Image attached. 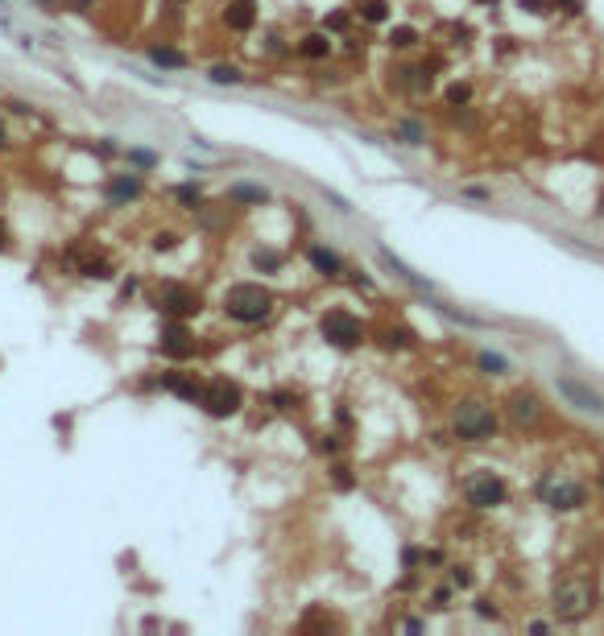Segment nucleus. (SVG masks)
I'll return each mask as SVG.
<instances>
[{
	"instance_id": "nucleus-1",
	"label": "nucleus",
	"mask_w": 604,
	"mask_h": 636,
	"mask_svg": "<svg viewBox=\"0 0 604 636\" xmlns=\"http://www.w3.org/2000/svg\"><path fill=\"white\" fill-rule=\"evenodd\" d=\"M497 409L489 405V401H481V397H468V401H459L456 413H451V430H456L459 443H493L497 438Z\"/></svg>"
},
{
	"instance_id": "nucleus-2",
	"label": "nucleus",
	"mask_w": 604,
	"mask_h": 636,
	"mask_svg": "<svg viewBox=\"0 0 604 636\" xmlns=\"http://www.w3.org/2000/svg\"><path fill=\"white\" fill-rule=\"evenodd\" d=\"M224 314H228L232 323H266L269 314H274V294L266 286H253V281L232 286L224 294Z\"/></svg>"
},
{
	"instance_id": "nucleus-3",
	"label": "nucleus",
	"mask_w": 604,
	"mask_h": 636,
	"mask_svg": "<svg viewBox=\"0 0 604 636\" xmlns=\"http://www.w3.org/2000/svg\"><path fill=\"white\" fill-rule=\"evenodd\" d=\"M592 603H596V591L584 575H563L555 583V591H551V608H555V616L568 620V624L584 620V616L592 612Z\"/></svg>"
},
{
	"instance_id": "nucleus-4",
	"label": "nucleus",
	"mask_w": 604,
	"mask_h": 636,
	"mask_svg": "<svg viewBox=\"0 0 604 636\" xmlns=\"http://www.w3.org/2000/svg\"><path fill=\"white\" fill-rule=\"evenodd\" d=\"M538 500H543L551 513H580L588 492H584L580 480H571L563 471H546L543 480H538Z\"/></svg>"
},
{
	"instance_id": "nucleus-5",
	"label": "nucleus",
	"mask_w": 604,
	"mask_h": 636,
	"mask_svg": "<svg viewBox=\"0 0 604 636\" xmlns=\"http://www.w3.org/2000/svg\"><path fill=\"white\" fill-rule=\"evenodd\" d=\"M464 500L472 508H501L509 500V488L497 471H472L464 480Z\"/></svg>"
},
{
	"instance_id": "nucleus-6",
	"label": "nucleus",
	"mask_w": 604,
	"mask_h": 636,
	"mask_svg": "<svg viewBox=\"0 0 604 636\" xmlns=\"http://www.w3.org/2000/svg\"><path fill=\"white\" fill-rule=\"evenodd\" d=\"M319 331H323V339L331 343V348H356L364 339V326H361V318H352L348 310H327L323 314V323H319Z\"/></svg>"
},
{
	"instance_id": "nucleus-7",
	"label": "nucleus",
	"mask_w": 604,
	"mask_h": 636,
	"mask_svg": "<svg viewBox=\"0 0 604 636\" xmlns=\"http://www.w3.org/2000/svg\"><path fill=\"white\" fill-rule=\"evenodd\" d=\"M241 384L232 381H211L203 384V393H199V405H203V413H211V418H232L236 409H241Z\"/></svg>"
},
{
	"instance_id": "nucleus-8",
	"label": "nucleus",
	"mask_w": 604,
	"mask_h": 636,
	"mask_svg": "<svg viewBox=\"0 0 604 636\" xmlns=\"http://www.w3.org/2000/svg\"><path fill=\"white\" fill-rule=\"evenodd\" d=\"M157 310L170 314V318H187V314L199 310V294H195L191 286L170 281V286H162V294H157Z\"/></svg>"
},
{
	"instance_id": "nucleus-9",
	"label": "nucleus",
	"mask_w": 604,
	"mask_h": 636,
	"mask_svg": "<svg viewBox=\"0 0 604 636\" xmlns=\"http://www.w3.org/2000/svg\"><path fill=\"white\" fill-rule=\"evenodd\" d=\"M505 409L518 426H538V421H543V397L534 393V389H513Z\"/></svg>"
},
{
	"instance_id": "nucleus-10",
	"label": "nucleus",
	"mask_w": 604,
	"mask_h": 636,
	"mask_svg": "<svg viewBox=\"0 0 604 636\" xmlns=\"http://www.w3.org/2000/svg\"><path fill=\"white\" fill-rule=\"evenodd\" d=\"M157 348L166 351V356H174V360H187V356H195V335H191V326L182 323V318L166 323V326H162V335H157Z\"/></svg>"
},
{
	"instance_id": "nucleus-11",
	"label": "nucleus",
	"mask_w": 604,
	"mask_h": 636,
	"mask_svg": "<svg viewBox=\"0 0 604 636\" xmlns=\"http://www.w3.org/2000/svg\"><path fill=\"white\" fill-rule=\"evenodd\" d=\"M559 393L568 397L576 409H588V413H604V397L600 393H592L588 384H580V381H571V376H563L559 381Z\"/></svg>"
},
{
	"instance_id": "nucleus-12",
	"label": "nucleus",
	"mask_w": 604,
	"mask_h": 636,
	"mask_svg": "<svg viewBox=\"0 0 604 636\" xmlns=\"http://www.w3.org/2000/svg\"><path fill=\"white\" fill-rule=\"evenodd\" d=\"M137 194H141V178H137V174H116V178L108 182V203L112 207L133 203Z\"/></svg>"
},
{
	"instance_id": "nucleus-13",
	"label": "nucleus",
	"mask_w": 604,
	"mask_h": 636,
	"mask_svg": "<svg viewBox=\"0 0 604 636\" xmlns=\"http://www.w3.org/2000/svg\"><path fill=\"white\" fill-rule=\"evenodd\" d=\"M306 261H311L323 277H339V273H344V261H339V253H331V248H323V244H311V248H306Z\"/></svg>"
},
{
	"instance_id": "nucleus-14",
	"label": "nucleus",
	"mask_w": 604,
	"mask_h": 636,
	"mask_svg": "<svg viewBox=\"0 0 604 636\" xmlns=\"http://www.w3.org/2000/svg\"><path fill=\"white\" fill-rule=\"evenodd\" d=\"M162 389L179 393L182 401H199V393H203V384L191 381V376H182V373H166V376H162Z\"/></svg>"
},
{
	"instance_id": "nucleus-15",
	"label": "nucleus",
	"mask_w": 604,
	"mask_h": 636,
	"mask_svg": "<svg viewBox=\"0 0 604 636\" xmlns=\"http://www.w3.org/2000/svg\"><path fill=\"white\" fill-rule=\"evenodd\" d=\"M224 21L232 25V29H253V21H257V12H253V4H249V0H232L228 4V12H224Z\"/></svg>"
},
{
	"instance_id": "nucleus-16",
	"label": "nucleus",
	"mask_w": 604,
	"mask_h": 636,
	"mask_svg": "<svg viewBox=\"0 0 604 636\" xmlns=\"http://www.w3.org/2000/svg\"><path fill=\"white\" fill-rule=\"evenodd\" d=\"M228 199H236V203H269V191L257 186V182H236L228 191Z\"/></svg>"
},
{
	"instance_id": "nucleus-17",
	"label": "nucleus",
	"mask_w": 604,
	"mask_h": 636,
	"mask_svg": "<svg viewBox=\"0 0 604 636\" xmlns=\"http://www.w3.org/2000/svg\"><path fill=\"white\" fill-rule=\"evenodd\" d=\"M298 54L302 59H327V54H331V42H327V34H311V37H302Z\"/></svg>"
},
{
	"instance_id": "nucleus-18",
	"label": "nucleus",
	"mask_w": 604,
	"mask_h": 636,
	"mask_svg": "<svg viewBox=\"0 0 604 636\" xmlns=\"http://www.w3.org/2000/svg\"><path fill=\"white\" fill-rule=\"evenodd\" d=\"M149 59H154L157 67H187V54H182V50H174V46H157V50H149Z\"/></svg>"
},
{
	"instance_id": "nucleus-19",
	"label": "nucleus",
	"mask_w": 604,
	"mask_h": 636,
	"mask_svg": "<svg viewBox=\"0 0 604 636\" xmlns=\"http://www.w3.org/2000/svg\"><path fill=\"white\" fill-rule=\"evenodd\" d=\"M414 42H418V29H410V25H398V29L389 34V46L393 50H410Z\"/></svg>"
},
{
	"instance_id": "nucleus-20",
	"label": "nucleus",
	"mask_w": 604,
	"mask_h": 636,
	"mask_svg": "<svg viewBox=\"0 0 604 636\" xmlns=\"http://www.w3.org/2000/svg\"><path fill=\"white\" fill-rule=\"evenodd\" d=\"M253 264H257V269H266V273H278V269H282V253H274V248H257Z\"/></svg>"
},
{
	"instance_id": "nucleus-21",
	"label": "nucleus",
	"mask_w": 604,
	"mask_h": 636,
	"mask_svg": "<svg viewBox=\"0 0 604 636\" xmlns=\"http://www.w3.org/2000/svg\"><path fill=\"white\" fill-rule=\"evenodd\" d=\"M361 17H364V21H373V25L385 21V17H389V4H385V0H364V4H361Z\"/></svg>"
},
{
	"instance_id": "nucleus-22",
	"label": "nucleus",
	"mask_w": 604,
	"mask_h": 636,
	"mask_svg": "<svg viewBox=\"0 0 604 636\" xmlns=\"http://www.w3.org/2000/svg\"><path fill=\"white\" fill-rule=\"evenodd\" d=\"M244 75L236 71V67H228V62H219V67H211V83H241Z\"/></svg>"
},
{
	"instance_id": "nucleus-23",
	"label": "nucleus",
	"mask_w": 604,
	"mask_h": 636,
	"mask_svg": "<svg viewBox=\"0 0 604 636\" xmlns=\"http://www.w3.org/2000/svg\"><path fill=\"white\" fill-rule=\"evenodd\" d=\"M481 368L489 376H501V373H509V364L501 360V356H493V351H481Z\"/></svg>"
},
{
	"instance_id": "nucleus-24",
	"label": "nucleus",
	"mask_w": 604,
	"mask_h": 636,
	"mask_svg": "<svg viewBox=\"0 0 604 636\" xmlns=\"http://www.w3.org/2000/svg\"><path fill=\"white\" fill-rule=\"evenodd\" d=\"M174 199H179L182 207H199V199H203V194H199V186H191V182H187V186H179V191H174Z\"/></svg>"
},
{
	"instance_id": "nucleus-25",
	"label": "nucleus",
	"mask_w": 604,
	"mask_h": 636,
	"mask_svg": "<svg viewBox=\"0 0 604 636\" xmlns=\"http://www.w3.org/2000/svg\"><path fill=\"white\" fill-rule=\"evenodd\" d=\"M526 12H534V17H546V12L555 9V0H518Z\"/></svg>"
},
{
	"instance_id": "nucleus-26",
	"label": "nucleus",
	"mask_w": 604,
	"mask_h": 636,
	"mask_svg": "<svg viewBox=\"0 0 604 636\" xmlns=\"http://www.w3.org/2000/svg\"><path fill=\"white\" fill-rule=\"evenodd\" d=\"M472 99V87L468 83H451L448 87V104H468Z\"/></svg>"
},
{
	"instance_id": "nucleus-27",
	"label": "nucleus",
	"mask_w": 604,
	"mask_h": 636,
	"mask_svg": "<svg viewBox=\"0 0 604 636\" xmlns=\"http://www.w3.org/2000/svg\"><path fill=\"white\" fill-rule=\"evenodd\" d=\"M83 277H112V269H108V261H91V264H83Z\"/></svg>"
},
{
	"instance_id": "nucleus-28",
	"label": "nucleus",
	"mask_w": 604,
	"mask_h": 636,
	"mask_svg": "<svg viewBox=\"0 0 604 636\" xmlns=\"http://www.w3.org/2000/svg\"><path fill=\"white\" fill-rule=\"evenodd\" d=\"M323 29H336V34L339 29H348V12H331V17L323 21Z\"/></svg>"
},
{
	"instance_id": "nucleus-29",
	"label": "nucleus",
	"mask_w": 604,
	"mask_h": 636,
	"mask_svg": "<svg viewBox=\"0 0 604 636\" xmlns=\"http://www.w3.org/2000/svg\"><path fill=\"white\" fill-rule=\"evenodd\" d=\"M174 244H179V236H174V232H162V236L154 240V248H157V253H170Z\"/></svg>"
},
{
	"instance_id": "nucleus-30",
	"label": "nucleus",
	"mask_w": 604,
	"mask_h": 636,
	"mask_svg": "<svg viewBox=\"0 0 604 636\" xmlns=\"http://www.w3.org/2000/svg\"><path fill=\"white\" fill-rule=\"evenodd\" d=\"M129 161H133V166H154L157 157L146 153V149H129Z\"/></svg>"
},
{
	"instance_id": "nucleus-31",
	"label": "nucleus",
	"mask_w": 604,
	"mask_h": 636,
	"mask_svg": "<svg viewBox=\"0 0 604 636\" xmlns=\"http://www.w3.org/2000/svg\"><path fill=\"white\" fill-rule=\"evenodd\" d=\"M451 583H456V587H472V575H468V566H456V570H451Z\"/></svg>"
},
{
	"instance_id": "nucleus-32",
	"label": "nucleus",
	"mask_w": 604,
	"mask_h": 636,
	"mask_svg": "<svg viewBox=\"0 0 604 636\" xmlns=\"http://www.w3.org/2000/svg\"><path fill=\"white\" fill-rule=\"evenodd\" d=\"M401 132L410 137V145H423V129H418V124H401Z\"/></svg>"
},
{
	"instance_id": "nucleus-33",
	"label": "nucleus",
	"mask_w": 604,
	"mask_h": 636,
	"mask_svg": "<svg viewBox=\"0 0 604 636\" xmlns=\"http://www.w3.org/2000/svg\"><path fill=\"white\" fill-rule=\"evenodd\" d=\"M555 9H563V12H580V9H584V0H555Z\"/></svg>"
},
{
	"instance_id": "nucleus-34",
	"label": "nucleus",
	"mask_w": 604,
	"mask_h": 636,
	"mask_svg": "<svg viewBox=\"0 0 604 636\" xmlns=\"http://www.w3.org/2000/svg\"><path fill=\"white\" fill-rule=\"evenodd\" d=\"M336 483H339V488H352V475H348V467H336Z\"/></svg>"
},
{
	"instance_id": "nucleus-35",
	"label": "nucleus",
	"mask_w": 604,
	"mask_h": 636,
	"mask_svg": "<svg viewBox=\"0 0 604 636\" xmlns=\"http://www.w3.org/2000/svg\"><path fill=\"white\" fill-rule=\"evenodd\" d=\"M476 612H481V616H497V608L489 600H476Z\"/></svg>"
},
{
	"instance_id": "nucleus-36",
	"label": "nucleus",
	"mask_w": 604,
	"mask_h": 636,
	"mask_svg": "<svg viewBox=\"0 0 604 636\" xmlns=\"http://www.w3.org/2000/svg\"><path fill=\"white\" fill-rule=\"evenodd\" d=\"M4 145H9V129H4V124H0V149H4Z\"/></svg>"
},
{
	"instance_id": "nucleus-37",
	"label": "nucleus",
	"mask_w": 604,
	"mask_h": 636,
	"mask_svg": "<svg viewBox=\"0 0 604 636\" xmlns=\"http://www.w3.org/2000/svg\"><path fill=\"white\" fill-rule=\"evenodd\" d=\"M0 248H4V224H0Z\"/></svg>"
},
{
	"instance_id": "nucleus-38",
	"label": "nucleus",
	"mask_w": 604,
	"mask_h": 636,
	"mask_svg": "<svg viewBox=\"0 0 604 636\" xmlns=\"http://www.w3.org/2000/svg\"><path fill=\"white\" fill-rule=\"evenodd\" d=\"M600 216H604V191H600Z\"/></svg>"
},
{
	"instance_id": "nucleus-39",
	"label": "nucleus",
	"mask_w": 604,
	"mask_h": 636,
	"mask_svg": "<svg viewBox=\"0 0 604 636\" xmlns=\"http://www.w3.org/2000/svg\"><path fill=\"white\" fill-rule=\"evenodd\" d=\"M481 4H497V0H481Z\"/></svg>"
},
{
	"instance_id": "nucleus-40",
	"label": "nucleus",
	"mask_w": 604,
	"mask_h": 636,
	"mask_svg": "<svg viewBox=\"0 0 604 636\" xmlns=\"http://www.w3.org/2000/svg\"><path fill=\"white\" fill-rule=\"evenodd\" d=\"M42 4H50V0H42Z\"/></svg>"
}]
</instances>
